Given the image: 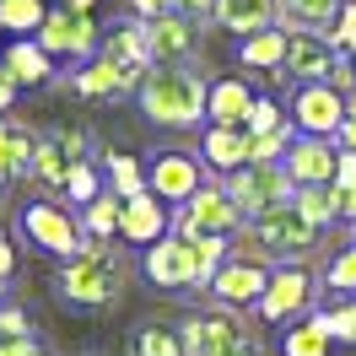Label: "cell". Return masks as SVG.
Here are the masks:
<instances>
[{
	"label": "cell",
	"instance_id": "1",
	"mask_svg": "<svg viewBox=\"0 0 356 356\" xmlns=\"http://www.w3.org/2000/svg\"><path fill=\"white\" fill-rule=\"evenodd\" d=\"M205 81L195 65H152L135 87V103L152 124H168V130H195L205 124Z\"/></svg>",
	"mask_w": 356,
	"mask_h": 356
},
{
	"label": "cell",
	"instance_id": "2",
	"mask_svg": "<svg viewBox=\"0 0 356 356\" xmlns=\"http://www.w3.org/2000/svg\"><path fill=\"white\" fill-rule=\"evenodd\" d=\"M130 281V265H124V254H113L108 243H97V238H81V248L70 254L65 265H60V297H65L70 308L81 313H103L119 302V291Z\"/></svg>",
	"mask_w": 356,
	"mask_h": 356
},
{
	"label": "cell",
	"instance_id": "3",
	"mask_svg": "<svg viewBox=\"0 0 356 356\" xmlns=\"http://www.w3.org/2000/svg\"><path fill=\"white\" fill-rule=\"evenodd\" d=\"M318 238H324V232L308 227L302 216H297V205L286 200V205H275V211H265V216H254V222L232 238V254L265 259V265H297Z\"/></svg>",
	"mask_w": 356,
	"mask_h": 356
},
{
	"label": "cell",
	"instance_id": "4",
	"mask_svg": "<svg viewBox=\"0 0 356 356\" xmlns=\"http://www.w3.org/2000/svg\"><path fill=\"white\" fill-rule=\"evenodd\" d=\"M243 227H248L243 211H238V200L227 195L222 178H211L205 189H195V195L173 211V232L189 238V243H200V238H238Z\"/></svg>",
	"mask_w": 356,
	"mask_h": 356
},
{
	"label": "cell",
	"instance_id": "5",
	"mask_svg": "<svg viewBox=\"0 0 356 356\" xmlns=\"http://www.w3.org/2000/svg\"><path fill=\"white\" fill-rule=\"evenodd\" d=\"M38 49H44L49 60H92L97 49H103V27L92 22V11H70V6H49L44 27L33 33Z\"/></svg>",
	"mask_w": 356,
	"mask_h": 356
},
{
	"label": "cell",
	"instance_id": "6",
	"mask_svg": "<svg viewBox=\"0 0 356 356\" xmlns=\"http://www.w3.org/2000/svg\"><path fill=\"white\" fill-rule=\"evenodd\" d=\"M178 340H184V356H232L248 340V324L238 308H195L184 324H178Z\"/></svg>",
	"mask_w": 356,
	"mask_h": 356
},
{
	"label": "cell",
	"instance_id": "7",
	"mask_svg": "<svg viewBox=\"0 0 356 356\" xmlns=\"http://www.w3.org/2000/svg\"><path fill=\"white\" fill-rule=\"evenodd\" d=\"M222 184H227V195L238 200L243 222L265 216V211H275V205H286L291 195H297V184L286 178L281 162H248V168H238V173H227Z\"/></svg>",
	"mask_w": 356,
	"mask_h": 356
},
{
	"label": "cell",
	"instance_id": "8",
	"mask_svg": "<svg viewBox=\"0 0 356 356\" xmlns=\"http://www.w3.org/2000/svg\"><path fill=\"white\" fill-rule=\"evenodd\" d=\"M318 291V275H313L302 259L297 265H275L270 270V286H265V297H259V318L265 324H291V318H302V313H313V297Z\"/></svg>",
	"mask_w": 356,
	"mask_h": 356
},
{
	"label": "cell",
	"instance_id": "9",
	"mask_svg": "<svg viewBox=\"0 0 356 356\" xmlns=\"http://www.w3.org/2000/svg\"><path fill=\"white\" fill-rule=\"evenodd\" d=\"M346 92L334 87V81H308V87L291 92V130L297 135H318V140H334L340 135V124H346Z\"/></svg>",
	"mask_w": 356,
	"mask_h": 356
},
{
	"label": "cell",
	"instance_id": "10",
	"mask_svg": "<svg viewBox=\"0 0 356 356\" xmlns=\"http://www.w3.org/2000/svg\"><path fill=\"white\" fill-rule=\"evenodd\" d=\"M22 238L38 248V254H54V259L65 265L70 254L81 248V222H76L60 200H33L22 211Z\"/></svg>",
	"mask_w": 356,
	"mask_h": 356
},
{
	"label": "cell",
	"instance_id": "11",
	"mask_svg": "<svg viewBox=\"0 0 356 356\" xmlns=\"http://www.w3.org/2000/svg\"><path fill=\"white\" fill-rule=\"evenodd\" d=\"M140 275L156 291H195L200 286V275H195V243L178 238V232L156 238L152 248H140Z\"/></svg>",
	"mask_w": 356,
	"mask_h": 356
},
{
	"label": "cell",
	"instance_id": "12",
	"mask_svg": "<svg viewBox=\"0 0 356 356\" xmlns=\"http://www.w3.org/2000/svg\"><path fill=\"white\" fill-rule=\"evenodd\" d=\"M211 178H205V162L195 152H156L152 162H146V189H152L162 205H184L195 189H205Z\"/></svg>",
	"mask_w": 356,
	"mask_h": 356
},
{
	"label": "cell",
	"instance_id": "13",
	"mask_svg": "<svg viewBox=\"0 0 356 356\" xmlns=\"http://www.w3.org/2000/svg\"><path fill=\"white\" fill-rule=\"evenodd\" d=\"M286 33H291V27H286ZM340 60H346V54H340V44H334L330 33H291L281 81H297V87H308V81H334Z\"/></svg>",
	"mask_w": 356,
	"mask_h": 356
},
{
	"label": "cell",
	"instance_id": "14",
	"mask_svg": "<svg viewBox=\"0 0 356 356\" xmlns=\"http://www.w3.org/2000/svg\"><path fill=\"white\" fill-rule=\"evenodd\" d=\"M270 270L275 265H265V259H243V254H232L216 275H211V291L205 297H216L222 308H259V297H265V286H270Z\"/></svg>",
	"mask_w": 356,
	"mask_h": 356
},
{
	"label": "cell",
	"instance_id": "15",
	"mask_svg": "<svg viewBox=\"0 0 356 356\" xmlns=\"http://www.w3.org/2000/svg\"><path fill=\"white\" fill-rule=\"evenodd\" d=\"M334 162H340V146L334 140H318V135H297L281 156V168L297 189H330L334 184Z\"/></svg>",
	"mask_w": 356,
	"mask_h": 356
},
{
	"label": "cell",
	"instance_id": "16",
	"mask_svg": "<svg viewBox=\"0 0 356 356\" xmlns=\"http://www.w3.org/2000/svg\"><path fill=\"white\" fill-rule=\"evenodd\" d=\"M200 33L205 27L184 22L173 11H162L156 22H146V44H152V65H200Z\"/></svg>",
	"mask_w": 356,
	"mask_h": 356
},
{
	"label": "cell",
	"instance_id": "17",
	"mask_svg": "<svg viewBox=\"0 0 356 356\" xmlns=\"http://www.w3.org/2000/svg\"><path fill=\"white\" fill-rule=\"evenodd\" d=\"M168 232H173V205H162L152 189L124 200V211H119V238H124V243L152 248L156 238H168Z\"/></svg>",
	"mask_w": 356,
	"mask_h": 356
},
{
	"label": "cell",
	"instance_id": "18",
	"mask_svg": "<svg viewBox=\"0 0 356 356\" xmlns=\"http://www.w3.org/2000/svg\"><path fill=\"white\" fill-rule=\"evenodd\" d=\"M65 81H70V92H76V97H87V103H97V97H119V92H135V87H140V76H130L124 65H113V60H103V54L81 60Z\"/></svg>",
	"mask_w": 356,
	"mask_h": 356
},
{
	"label": "cell",
	"instance_id": "19",
	"mask_svg": "<svg viewBox=\"0 0 356 356\" xmlns=\"http://www.w3.org/2000/svg\"><path fill=\"white\" fill-rule=\"evenodd\" d=\"M38 135H44V130H33V124H22V119H0V189L33 173Z\"/></svg>",
	"mask_w": 356,
	"mask_h": 356
},
{
	"label": "cell",
	"instance_id": "20",
	"mask_svg": "<svg viewBox=\"0 0 356 356\" xmlns=\"http://www.w3.org/2000/svg\"><path fill=\"white\" fill-rule=\"evenodd\" d=\"M200 162L211 168V178H227L238 168H248V135L238 124H211L200 140Z\"/></svg>",
	"mask_w": 356,
	"mask_h": 356
},
{
	"label": "cell",
	"instance_id": "21",
	"mask_svg": "<svg viewBox=\"0 0 356 356\" xmlns=\"http://www.w3.org/2000/svg\"><path fill=\"white\" fill-rule=\"evenodd\" d=\"M97 54H103V60H113V65H124L130 76H146V70H152V44H146V22H119V27H108Z\"/></svg>",
	"mask_w": 356,
	"mask_h": 356
},
{
	"label": "cell",
	"instance_id": "22",
	"mask_svg": "<svg viewBox=\"0 0 356 356\" xmlns=\"http://www.w3.org/2000/svg\"><path fill=\"white\" fill-rule=\"evenodd\" d=\"M216 27L238 33V38H254L265 27H281V0H222L216 6Z\"/></svg>",
	"mask_w": 356,
	"mask_h": 356
},
{
	"label": "cell",
	"instance_id": "23",
	"mask_svg": "<svg viewBox=\"0 0 356 356\" xmlns=\"http://www.w3.org/2000/svg\"><path fill=\"white\" fill-rule=\"evenodd\" d=\"M0 60H6V70H11L17 87H44V81H54V60L38 49V38H11V44L0 49Z\"/></svg>",
	"mask_w": 356,
	"mask_h": 356
},
{
	"label": "cell",
	"instance_id": "24",
	"mask_svg": "<svg viewBox=\"0 0 356 356\" xmlns=\"http://www.w3.org/2000/svg\"><path fill=\"white\" fill-rule=\"evenodd\" d=\"M248 108H254V87L248 81H232V76L211 81V92H205V119L211 124H238L243 130Z\"/></svg>",
	"mask_w": 356,
	"mask_h": 356
},
{
	"label": "cell",
	"instance_id": "25",
	"mask_svg": "<svg viewBox=\"0 0 356 356\" xmlns=\"http://www.w3.org/2000/svg\"><path fill=\"white\" fill-rule=\"evenodd\" d=\"M70 168H76V162H70L65 152H60V140H54V135H38V152H33V184H38V189H44V200H65V178H70Z\"/></svg>",
	"mask_w": 356,
	"mask_h": 356
},
{
	"label": "cell",
	"instance_id": "26",
	"mask_svg": "<svg viewBox=\"0 0 356 356\" xmlns=\"http://www.w3.org/2000/svg\"><path fill=\"white\" fill-rule=\"evenodd\" d=\"M286 44H291L286 27H265V33H254V38H238V65L281 76V70H286Z\"/></svg>",
	"mask_w": 356,
	"mask_h": 356
},
{
	"label": "cell",
	"instance_id": "27",
	"mask_svg": "<svg viewBox=\"0 0 356 356\" xmlns=\"http://www.w3.org/2000/svg\"><path fill=\"white\" fill-rule=\"evenodd\" d=\"M330 330H324V318H318V308L302 313V318H291L286 334H281V356H330Z\"/></svg>",
	"mask_w": 356,
	"mask_h": 356
},
{
	"label": "cell",
	"instance_id": "28",
	"mask_svg": "<svg viewBox=\"0 0 356 356\" xmlns=\"http://www.w3.org/2000/svg\"><path fill=\"white\" fill-rule=\"evenodd\" d=\"M346 0H281V27L291 33H330Z\"/></svg>",
	"mask_w": 356,
	"mask_h": 356
},
{
	"label": "cell",
	"instance_id": "29",
	"mask_svg": "<svg viewBox=\"0 0 356 356\" xmlns=\"http://www.w3.org/2000/svg\"><path fill=\"white\" fill-rule=\"evenodd\" d=\"M103 178H108V189L119 200L146 195V162L130 156V152H119V146H103Z\"/></svg>",
	"mask_w": 356,
	"mask_h": 356
},
{
	"label": "cell",
	"instance_id": "30",
	"mask_svg": "<svg viewBox=\"0 0 356 356\" xmlns=\"http://www.w3.org/2000/svg\"><path fill=\"white\" fill-rule=\"evenodd\" d=\"M124 356H184L178 324H168V318H146V324H140V330L130 334Z\"/></svg>",
	"mask_w": 356,
	"mask_h": 356
},
{
	"label": "cell",
	"instance_id": "31",
	"mask_svg": "<svg viewBox=\"0 0 356 356\" xmlns=\"http://www.w3.org/2000/svg\"><path fill=\"white\" fill-rule=\"evenodd\" d=\"M119 211H124V200L113 189H103L92 205H81V238H97V243L119 238Z\"/></svg>",
	"mask_w": 356,
	"mask_h": 356
},
{
	"label": "cell",
	"instance_id": "32",
	"mask_svg": "<svg viewBox=\"0 0 356 356\" xmlns=\"http://www.w3.org/2000/svg\"><path fill=\"white\" fill-rule=\"evenodd\" d=\"M44 17H49V0H0V33H11V38L38 33Z\"/></svg>",
	"mask_w": 356,
	"mask_h": 356
},
{
	"label": "cell",
	"instance_id": "33",
	"mask_svg": "<svg viewBox=\"0 0 356 356\" xmlns=\"http://www.w3.org/2000/svg\"><path fill=\"white\" fill-rule=\"evenodd\" d=\"M103 189H108V178L97 173V162H92V156H87V162H76V168H70V178H65V200L76 205V211H81V205H92Z\"/></svg>",
	"mask_w": 356,
	"mask_h": 356
},
{
	"label": "cell",
	"instance_id": "34",
	"mask_svg": "<svg viewBox=\"0 0 356 356\" xmlns=\"http://www.w3.org/2000/svg\"><path fill=\"white\" fill-rule=\"evenodd\" d=\"M330 291H340V297H356V243L334 248L330 259H324V275H318Z\"/></svg>",
	"mask_w": 356,
	"mask_h": 356
},
{
	"label": "cell",
	"instance_id": "35",
	"mask_svg": "<svg viewBox=\"0 0 356 356\" xmlns=\"http://www.w3.org/2000/svg\"><path fill=\"white\" fill-rule=\"evenodd\" d=\"M318 318H324L330 340L356 346V297H334V302H324V308H318Z\"/></svg>",
	"mask_w": 356,
	"mask_h": 356
},
{
	"label": "cell",
	"instance_id": "36",
	"mask_svg": "<svg viewBox=\"0 0 356 356\" xmlns=\"http://www.w3.org/2000/svg\"><path fill=\"white\" fill-rule=\"evenodd\" d=\"M291 205H297V216H302L308 227H318V232L340 222V216H334V200H330V189H297V195H291Z\"/></svg>",
	"mask_w": 356,
	"mask_h": 356
},
{
	"label": "cell",
	"instance_id": "37",
	"mask_svg": "<svg viewBox=\"0 0 356 356\" xmlns=\"http://www.w3.org/2000/svg\"><path fill=\"white\" fill-rule=\"evenodd\" d=\"M291 140H297V130H291V119H286V124H281V130L248 135V162H281Z\"/></svg>",
	"mask_w": 356,
	"mask_h": 356
},
{
	"label": "cell",
	"instance_id": "38",
	"mask_svg": "<svg viewBox=\"0 0 356 356\" xmlns=\"http://www.w3.org/2000/svg\"><path fill=\"white\" fill-rule=\"evenodd\" d=\"M281 124H286V108L275 97H254V108L243 119V135H265V130H281Z\"/></svg>",
	"mask_w": 356,
	"mask_h": 356
},
{
	"label": "cell",
	"instance_id": "39",
	"mask_svg": "<svg viewBox=\"0 0 356 356\" xmlns=\"http://www.w3.org/2000/svg\"><path fill=\"white\" fill-rule=\"evenodd\" d=\"M216 6L222 0H168V11L184 17V22H195V27H216Z\"/></svg>",
	"mask_w": 356,
	"mask_h": 356
},
{
	"label": "cell",
	"instance_id": "40",
	"mask_svg": "<svg viewBox=\"0 0 356 356\" xmlns=\"http://www.w3.org/2000/svg\"><path fill=\"white\" fill-rule=\"evenodd\" d=\"M54 140H60V152L70 156V162H87L92 156V135L81 130V124H60V130H49Z\"/></svg>",
	"mask_w": 356,
	"mask_h": 356
},
{
	"label": "cell",
	"instance_id": "41",
	"mask_svg": "<svg viewBox=\"0 0 356 356\" xmlns=\"http://www.w3.org/2000/svg\"><path fill=\"white\" fill-rule=\"evenodd\" d=\"M330 38L340 44V54H346V60L356 54V0H346V6H340V17H334Z\"/></svg>",
	"mask_w": 356,
	"mask_h": 356
},
{
	"label": "cell",
	"instance_id": "42",
	"mask_svg": "<svg viewBox=\"0 0 356 356\" xmlns=\"http://www.w3.org/2000/svg\"><path fill=\"white\" fill-rule=\"evenodd\" d=\"M33 324H27L22 308H11V302H0V340H27Z\"/></svg>",
	"mask_w": 356,
	"mask_h": 356
},
{
	"label": "cell",
	"instance_id": "43",
	"mask_svg": "<svg viewBox=\"0 0 356 356\" xmlns=\"http://www.w3.org/2000/svg\"><path fill=\"white\" fill-rule=\"evenodd\" d=\"M330 200H334V216H340V222H356V184H340V178H334Z\"/></svg>",
	"mask_w": 356,
	"mask_h": 356
},
{
	"label": "cell",
	"instance_id": "44",
	"mask_svg": "<svg viewBox=\"0 0 356 356\" xmlns=\"http://www.w3.org/2000/svg\"><path fill=\"white\" fill-rule=\"evenodd\" d=\"M0 356H54V351H49L44 340L27 334V340H0Z\"/></svg>",
	"mask_w": 356,
	"mask_h": 356
},
{
	"label": "cell",
	"instance_id": "45",
	"mask_svg": "<svg viewBox=\"0 0 356 356\" xmlns=\"http://www.w3.org/2000/svg\"><path fill=\"white\" fill-rule=\"evenodd\" d=\"M17 81H11V70H6V60H0V119H6V113H11V103H17Z\"/></svg>",
	"mask_w": 356,
	"mask_h": 356
},
{
	"label": "cell",
	"instance_id": "46",
	"mask_svg": "<svg viewBox=\"0 0 356 356\" xmlns=\"http://www.w3.org/2000/svg\"><path fill=\"white\" fill-rule=\"evenodd\" d=\"M11 275H17V248H11V238L0 232V286H6Z\"/></svg>",
	"mask_w": 356,
	"mask_h": 356
},
{
	"label": "cell",
	"instance_id": "47",
	"mask_svg": "<svg viewBox=\"0 0 356 356\" xmlns=\"http://www.w3.org/2000/svg\"><path fill=\"white\" fill-rule=\"evenodd\" d=\"M130 11H135V22H156L168 11V0H130Z\"/></svg>",
	"mask_w": 356,
	"mask_h": 356
},
{
	"label": "cell",
	"instance_id": "48",
	"mask_svg": "<svg viewBox=\"0 0 356 356\" xmlns=\"http://www.w3.org/2000/svg\"><path fill=\"white\" fill-rule=\"evenodd\" d=\"M334 146H340V152H356V108L346 113V124H340V135H334Z\"/></svg>",
	"mask_w": 356,
	"mask_h": 356
},
{
	"label": "cell",
	"instance_id": "49",
	"mask_svg": "<svg viewBox=\"0 0 356 356\" xmlns=\"http://www.w3.org/2000/svg\"><path fill=\"white\" fill-rule=\"evenodd\" d=\"M334 178H340V184H356V152H340V162H334Z\"/></svg>",
	"mask_w": 356,
	"mask_h": 356
},
{
	"label": "cell",
	"instance_id": "50",
	"mask_svg": "<svg viewBox=\"0 0 356 356\" xmlns=\"http://www.w3.org/2000/svg\"><path fill=\"white\" fill-rule=\"evenodd\" d=\"M232 356H265V346H259V340L248 334V340H243V346H238V351H232Z\"/></svg>",
	"mask_w": 356,
	"mask_h": 356
},
{
	"label": "cell",
	"instance_id": "51",
	"mask_svg": "<svg viewBox=\"0 0 356 356\" xmlns=\"http://www.w3.org/2000/svg\"><path fill=\"white\" fill-rule=\"evenodd\" d=\"M60 6H70V11H92L97 0H60Z\"/></svg>",
	"mask_w": 356,
	"mask_h": 356
},
{
	"label": "cell",
	"instance_id": "52",
	"mask_svg": "<svg viewBox=\"0 0 356 356\" xmlns=\"http://www.w3.org/2000/svg\"><path fill=\"white\" fill-rule=\"evenodd\" d=\"M351 243H356V222H351Z\"/></svg>",
	"mask_w": 356,
	"mask_h": 356
},
{
	"label": "cell",
	"instance_id": "53",
	"mask_svg": "<svg viewBox=\"0 0 356 356\" xmlns=\"http://www.w3.org/2000/svg\"><path fill=\"white\" fill-rule=\"evenodd\" d=\"M351 70H356V54H351Z\"/></svg>",
	"mask_w": 356,
	"mask_h": 356
},
{
	"label": "cell",
	"instance_id": "54",
	"mask_svg": "<svg viewBox=\"0 0 356 356\" xmlns=\"http://www.w3.org/2000/svg\"><path fill=\"white\" fill-rule=\"evenodd\" d=\"M0 291H6V286H0Z\"/></svg>",
	"mask_w": 356,
	"mask_h": 356
}]
</instances>
